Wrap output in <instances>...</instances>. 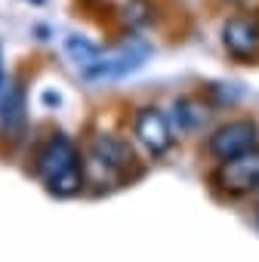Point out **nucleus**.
Returning <instances> with one entry per match:
<instances>
[{
    "instance_id": "obj_1",
    "label": "nucleus",
    "mask_w": 259,
    "mask_h": 262,
    "mask_svg": "<svg viewBox=\"0 0 259 262\" xmlns=\"http://www.w3.org/2000/svg\"><path fill=\"white\" fill-rule=\"evenodd\" d=\"M34 176L53 198H74L83 188V161L77 145L65 133H53L34 155Z\"/></svg>"
},
{
    "instance_id": "obj_2",
    "label": "nucleus",
    "mask_w": 259,
    "mask_h": 262,
    "mask_svg": "<svg viewBox=\"0 0 259 262\" xmlns=\"http://www.w3.org/2000/svg\"><path fill=\"white\" fill-rule=\"evenodd\" d=\"M152 56V47L139 37H123L120 43H114L108 53L102 50L99 59L87 68H80L83 80H117V77H126V74H133L139 71Z\"/></svg>"
},
{
    "instance_id": "obj_3",
    "label": "nucleus",
    "mask_w": 259,
    "mask_h": 262,
    "mask_svg": "<svg viewBox=\"0 0 259 262\" xmlns=\"http://www.w3.org/2000/svg\"><path fill=\"white\" fill-rule=\"evenodd\" d=\"M210 182H213L216 191H222L228 198L253 194L256 185H259V148H253L247 155H238V158H228V161H219Z\"/></svg>"
},
{
    "instance_id": "obj_4",
    "label": "nucleus",
    "mask_w": 259,
    "mask_h": 262,
    "mask_svg": "<svg viewBox=\"0 0 259 262\" xmlns=\"http://www.w3.org/2000/svg\"><path fill=\"white\" fill-rule=\"evenodd\" d=\"M259 148V123L250 117H234L222 126H216L207 139V155L216 161H228L238 155H247Z\"/></svg>"
},
{
    "instance_id": "obj_5",
    "label": "nucleus",
    "mask_w": 259,
    "mask_h": 262,
    "mask_svg": "<svg viewBox=\"0 0 259 262\" xmlns=\"http://www.w3.org/2000/svg\"><path fill=\"white\" fill-rule=\"evenodd\" d=\"M222 47L238 62L259 59V13H238L222 25Z\"/></svg>"
},
{
    "instance_id": "obj_6",
    "label": "nucleus",
    "mask_w": 259,
    "mask_h": 262,
    "mask_svg": "<svg viewBox=\"0 0 259 262\" xmlns=\"http://www.w3.org/2000/svg\"><path fill=\"white\" fill-rule=\"evenodd\" d=\"M133 133H136V139L145 145V151H148L152 158L167 155L170 145H173L170 117H167L158 105H142V108H136V114H133Z\"/></svg>"
},
{
    "instance_id": "obj_7",
    "label": "nucleus",
    "mask_w": 259,
    "mask_h": 262,
    "mask_svg": "<svg viewBox=\"0 0 259 262\" xmlns=\"http://www.w3.org/2000/svg\"><path fill=\"white\" fill-rule=\"evenodd\" d=\"M90 161L99 170L111 173V176H126L130 170H133V164H136V155H133V145H130L126 139L102 133V136H96L90 142Z\"/></svg>"
},
{
    "instance_id": "obj_8",
    "label": "nucleus",
    "mask_w": 259,
    "mask_h": 262,
    "mask_svg": "<svg viewBox=\"0 0 259 262\" xmlns=\"http://www.w3.org/2000/svg\"><path fill=\"white\" fill-rule=\"evenodd\" d=\"M28 123V99H25V86L19 80L7 83L0 90V133L7 139H19L25 133Z\"/></svg>"
},
{
    "instance_id": "obj_9",
    "label": "nucleus",
    "mask_w": 259,
    "mask_h": 262,
    "mask_svg": "<svg viewBox=\"0 0 259 262\" xmlns=\"http://www.w3.org/2000/svg\"><path fill=\"white\" fill-rule=\"evenodd\" d=\"M207 117H210L207 105H201V102H195V99L182 96V99H176V102H173V117H170V126L176 129L179 136H191V133H198V129H204Z\"/></svg>"
},
{
    "instance_id": "obj_10",
    "label": "nucleus",
    "mask_w": 259,
    "mask_h": 262,
    "mask_svg": "<svg viewBox=\"0 0 259 262\" xmlns=\"http://www.w3.org/2000/svg\"><path fill=\"white\" fill-rule=\"evenodd\" d=\"M65 53L71 56V62H74L77 68H87V65H93V62L99 59L102 47H99V43H90L87 37H77V34H71V37L65 40Z\"/></svg>"
},
{
    "instance_id": "obj_11",
    "label": "nucleus",
    "mask_w": 259,
    "mask_h": 262,
    "mask_svg": "<svg viewBox=\"0 0 259 262\" xmlns=\"http://www.w3.org/2000/svg\"><path fill=\"white\" fill-rule=\"evenodd\" d=\"M7 86V71H4V50H0V90Z\"/></svg>"
},
{
    "instance_id": "obj_12",
    "label": "nucleus",
    "mask_w": 259,
    "mask_h": 262,
    "mask_svg": "<svg viewBox=\"0 0 259 262\" xmlns=\"http://www.w3.org/2000/svg\"><path fill=\"white\" fill-rule=\"evenodd\" d=\"M44 102H47V105H59V93H56V96H53V93H44Z\"/></svg>"
},
{
    "instance_id": "obj_13",
    "label": "nucleus",
    "mask_w": 259,
    "mask_h": 262,
    "mask_svg": "<svg viewBox=\"0 0 259 262\" xmlns=\"http://www.w3.org/2000/svg\"><path fill=\"white\" fill-rule=\"evenodd\" d=\"M222 4H247V0H222Z\"/></svg>"
},
{
    "instance_id": "obj_14",
    "label": "nucleus",
    "mask_w": 259,
    "mask_h": 262,
    "mask_svg": "<svg viewBox=\"0 0 259 262\" xmlns=\"http://www.w3.org/2000/svg\"><path fill=\"white\" fill-rule=\"evenodd\" d=\"M256 228H259V210H256Z\"/></svg>"
},
{
    "instance_id": "obj_15",
    "label": "nucleus",
    "mask_w": 259,
    "mask_h": 262,
    "mask_svg": "<svg viewBox=\"0 0 259 262\" xmlns=\"http://www.w3.org/2000/svg\"><path fill=\"white\" fill-rule=\"evenodd\" d=\"M253 194H256V198H259V185H256V191H253Z\"/></svg>"
},
{
    "instance_id": "obj_16",
    "label": "nucleus",
    "mask_w": 259,
    "mask_h": 262,
    "mask_svg": "<svg viewBox=\"0 0 259 262\" xmlns=\"http://www.w3.org/2000/svg\"><path fill=\"white\" fill-rule=\"evenodd\" d=\"M34 4H44V0H34Z\"/></svg>"
}]
</instances>
